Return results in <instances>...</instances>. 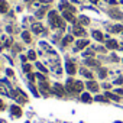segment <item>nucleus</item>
<instances>
[{"label":"nucleus","mask_w":123,"mask_h":123,"mask_svg":"<svg viewBox=\"0 0 123 123\" xmlns=\"http://www.w3.org/2000/svg\"><path fill=\"white\" fill-rule=\"evenodd\" d=\"M59 9L62 10V12H65V10H70V12H75V9H74L73 6H70V3H68V2H61V3H59Z\"/></svg>","instance_id":"4"},{"label":"nucleus","mask_w":123,"mask_h":123,"mask_svg":"<svg viewBox=\"0 0 123 123\" xmlns=\"http://www.w3.org/2000/svg\"><path fill=\"white\" fill-rule=\"evenodd\" d=\"M116 3H117V2H116V0H110V5H111V6H114Z\"/></svg>","instance_id":"39"},{"label":"nucleus","mask_w":123,"mask_h":123,"mask_svg":"<svg viewBox=\"0 0 123 123\" xmlns=\"http://www.w3.org/2000/svg\"><path fill=\"white\" fill-rule=\"evenodd\" d=\"M87 88H88L90 91H98V84H97L96 81L90 80V81L87 83Z\"/></svg>","instance_id":"11"},{"label":"nucleus","mask_w":123,"mask_h":123,"mask_svg":"<svg viewBox=\"0 0 123 123\" xmlns=\"http://www.w3.org/2000/svg\"><path fill=\"white\" fill-rule=\"evenodd\" d=\"M98 75H100V78H104V77L107 75V71H106V70H103V68H100V71H98Z\"/></svg>","instance_id":"30"},{"label":"nucleus","mask_w":123,"mask_h":123,"mask_svg":"<svg viewBox=\"0 0 123 123\" xmlns=\"http://www.w3.org/2000/svg\"><path fill=\"white\" fill-rule=\"evenodd\" d=\"M87 45H88V41H87V39H80V41H77V43H75V51H80V49L86 48Z\"/></svg>","instance_id":"7"},{"label":"nucleus","mask_w":123,"mask_h":123,"mask_svg":"<svg viewBox=\"0 0 123 123\" xmlns=\"http://www.w3.org/2000/svg\"><path fill=\"white\" fill-rule=\"evenodd\" d=\"M39 87H41V91H42L43 94H48V93H49V87H48V84H46V81H42Z\"/></svg>","instance_id":"17"},{"label":"nucleus","mask_w":123,"mask_h":123,"mask_svg":"<svg viewBox=\"0 0 123 123\" xmlns=\"http://www.w3.org/2000/svg\"><path fill=\"white\" fill-rule=\"evenodd\" d=\"M29 87H31V90H32V93H33V94H35V96H36V97H38V96H39V94H38V91H36V90H35V87H33V86H31V84H29Z\"/></svg>","instance_id":"32"},{"label":"nucleus","mask_w":123,"mask_h":123,"mask_svg":"<svg viewBox=\"0 0 123 123\" xmlns=\"http://www.w3.org/2000/svg\"><path fill=\"white\" fill-rule=\"evenodd\" d=\"M106 48H109V49H117V48H119V43H117V41L107 39V41H106Z\"/></svg>","instance_id":"8"},{"label":"nucleus","mask_w":123,"mask_h":123,"mask_svg":"<svg viewBox=\"0 0 123 123\" xmlns=\"http://www.w3.org/2000/svg\"><path fill=\"white\" fill-rule=\"evenodd\" d=\"M81 101H84V103H91L93 98H91V96H90L88 93H83V94H81Z\"/></svg>","instance_id":"15"},{"label":"nucleus","mask_w":123,"mask_h":123,"mask_svg":"<svg viewBox=\"0 0 123 123\" xmlns=\"http://www.w3.org/2000/svg\"><path fill=\"white\" fill-rule=\"evenodd\" d=\"M91 35H93V38H94L96 41H98V42H103V41H104V35H103L100 31H93Z\"/></svg>","instance_id":"9"},{"label":"nucleus","mask_w":123,"mask_h":123,"mask_svg":"<svg viewBox=\"0 0 123 123\" xmlns=\"http://www.w3.org/2000/svg\"><path fill=\"white\" fill-rule=\"evenodd\" d=\"M62 18L68 22H75V18H74V12H70V10H65L62 12Z\"/></svg>","instance_id":"5"},{"label":"nucleus","mask_w":123,"mask_h":123,"mask_svg":"<svg viewBox=\"0 0 123 123\" xmlns=\"http://www.w3.org/2000/svg\"><path fill=\"white\" fill-rule=\"evenodd\" d=\"M81 74H83L86 78H88V80H91V78H93V74H91L88 70H86V68H81Z\"/></svg>","instance_id":"19"},{"label":"nucleus","mask_w":123,"mask_h":123,"mask_svg":"<svg viewBox=\"0 0 123 123\" xmlns=\"http://www.w3.org/2000/svg\"><path fill=\"white\" fill-rule=\"evenodd\" d=\"M111 18H116V19H122L123 16H122V13H120L119 10H117V12H116V10H111Z\"/></svg>","instance_id":"24"},{"label":"nucleus","mask_w":123,"mask_h":123,"mask_svg":"<svg viewBox=\"0 0 123 123\" xmlns=\"http://www.w3.org/2000/svg\"><path fill=\"white\" fill-rule=\"evenodd\" d=\"M80 23H83V25H88V23H90V19L81 15V16H80Z\"/></svg>","instance_id":"25"},{"label":"nucleus","mask_w":123,"mask_h":123,"mask_svg":"<svg viewBox=\"0 0 123 123\" xmlns=\"http://www.w3.org/2000/svg\"><path fill=\"white\" fill-rule=\"evenodd\" d=\"M94 100H96V101H103V103H107V101H109V98H107L106 96H96Z\"/></svg>","instance_id":"22"},{"label":"nucleus","mask_w":123,"mask_h":123,"mask_svg":"<svg viewBox=\"0 0 123 123\" xmlns=\"http://www.w3.org/2000/svg\"><path fill=\"white\" fill-rule=\"evenodd\" d=\"M3 109H5V104H3L2 100H0V110H3Z\"/></svg>","instance_id":"37"},{"label":"nucleus","mask_w":123,"mask_h":123,"mask_svg":"<svg viewBox=\"0 0 123 123\" xmlns=\"http://www.w3.org/2000/svg\"><path fill=\"white\" fill-rule=\"evenodd\" d=\"M111 32H116V33H120V32H123V25H114V26H110L109 28Z\"/></svg>","instance_id":"16"},{"label":"nucleus","mask_w":123,"mask_h":123,"mask_svg":"<svg viewBox=\"0 0 123 123\" xmlns=\"http://www.w3.org/2000/svg\"><path fill=\"white\" fill-rule=\"evenodd\" d=\"M90 2H91V3H97V2H98V0H90Z\"/></svg>","instance_id":"40"},{"label":"nucleus","mask_w":123,"mask_h":123,"mask_svg":"<svg viewBox=\"0 0 123 123\" xmlns=\"http://www.w3.org/2000/svg\"><path fill=\"white\" fill-rule=\"evenodd\" d=\"M83 88H84V84L81 81H75L74 83V93H81Z\"/></svg>","instance_id":"13"},{"label":"nucleus","mask_w":123,"mask_h":123,"mask_svg":"<svg viewBox=\"0 0 123 123\" xmlns=\"http://www.w3.org/2000/svg\"><path fill=\"white\" fill-rule=\"evenodd\" d=\"M73 33H74L75 36H84V35H86V31H84L80 25H75V26L73 28Z\"/></svg>","instance_id":"6"},{"label":"nucleus","mask_w":123,"mask_h":123,"mask_svg":"<svg viewBox=\"0 0 123 123\" xmlns=\"http://www.w3.org/2000/svg\"><path fill=\"white\" fill-rule=\"evenodd\" d=\"M94 54H96V51H94V49H88V51H86L83 55H84V56H93Z\"/></svg>","instance_id":"27"},{"label":"nucleus","mask_w":123,"mask_h":123,"mask_svg":"<svg viewBox=\"0 0 123 123\" xmlns=\"http://www.w3.org/2000/svg\"><path fill=\"white\" fill-rule=\"evenodd\" d=\"M10 111H12V114L16 116V117H19V116L22 114V110H20L19 106H12V107H10Z\"/></svg>","instance_id":"14"},{"label":"nucleus","mask_w":123,"mask_h":123,"mask_svg":"<svg viewBox=\"0 0 123 123\" xmlns=\"http://www.w3.org/2000/svg\"><path fill=\"white\" fill-rule=\"evenodd\" d=\"M114 84H123V77H120V78H117V80L114 81Z\"/></svg>","instance_id":"35"},{"label":"nucleus","mask_w":123,"mask_h":123,"mask_svg":"<svg viewBox=\"0 0 123 123\" xmlns=\"http://www.w3.org/2000/svg\"><path fill=\"white\" fill-rule=\"evenodd\" d=\"M36 68H38L39 71H42V73H46V68H45L41 62H36Z\"/></svg>","instance_id":"29"},{"label":"nucleus","mask_w":123,"mask_h":123,"mask_svg":"<svg viewBox=\"0 0 123 123\" xmlns=\"http://www.w3.org/2000/svg\"><path fill=\"white\" fill-rule=\"evenodd\" d=\"M9 9V5L6 0H0V13H6Z\"/></svg>","instance_id":"12"},{"label":"nucleus","mask_w":123,"mask_h":123,"mask_svg":"<svg viewBox=\"0 0 123 123\" xmlns=\"http://www.w3.org/2000/svg\"><path fill=\"white\" fill-rule=\"evenodd\" d=\"M22 38H23V41H25L26 43H29V42H31V33H29V32H26V31H25V32L22 33Z\"/></svg>","instance_id":"21"},{"label":"nucleus","mask_w":123,"mask_h":123,"mask_svg":"<svg viewBox=\"0 0 123 123\" xmlns=\"http://www.w3.org/2000/svg\"><path fill=\"white\" fill-rule=\"evenodd\" d=\"M114 91H116V94H120V96H123V88H116Z\"/></svg>","instance_id":"34"},{"label":"nucleus","mask_w":123,"mask_h":123,"mask_svg":"<svg viewBox=\"0 0 123 123\" xmlns=\"http://www.w3.org/2000/svg\"><path fill=\"white\" fill-rule=\"evenodd\" d=\"M104 96H106L107 98H110V100H114V101H119V100H120V97H119V96H116V94H111V93H109V91H107Z\"/></svg>","instance_id":"20"},{"label":"nucleus","mask_w":123,"mask_h":123,"mask_svg":"<svg viewBox=\"0 0 123 123\" xmlns=\"http://www.w3.org/2000/svg\"><path fill=\"white\" fill-rule=\"evenodd\" d=\"M52 91H54L56 96H59V97H62V96H64V93H65L64 87L61 86V84H58V83H55V84H54V87H52Z\"/></svg>","instance_id":"2"},{"label":"nucleus","mask_w":123,"mask_h":123,"mask_svg":"<svg viewBox=\"0 0 123 123\" xmlns=\"http://www.w3.org/2000/svg\"><path fill=\"white\" fill-rule=\"evenodd\" d=\"M45 13H46V7H42V9H39V10L36 12V18H42Z\"/></svg>","instance_id":"23"},{"label":"nucleus","mask_w":123,"mask_h":123,"mask_svg":"<svg viewBox=\"0 0 123 123\" xmlns=\"http://www.w3.org/2000/svg\"><path fill=\"white\" fill-rule=\"evenodd\" d=\"M32 32L39 35V33H42V32H43V26H42L41 23H33V25H32Z\"/></svg>","instance_id":"10"},{"label":"nucleus","mask_w":123,"mask_h":123,"mask_svg":"<svg viewBox=\"0 0 123 123\" xmlns=\"http://www.w3.org/2000/svg\"><path fill=\"white\" fill-rule=\"evenodd\" d=\"M6 73H7V75H13V71H12V70H7Z\"/></svg>","instance_id":"38"},{"label":"nucleus","mask_w":123,"mask_h":123,"mask_svg":"<svg viewBox=\"0 0 123 123\" xmlns=\"http://www.w3.org/2000/svg\"><path fill=\"white\" fill-rule=\"evenodd\" d=\"M28 58H29V59H32V61H35V59H36V54H35L33 51H29V54H28Z\"/></svg>","instance_id":"28"},{"label":"nucleus","mask_w":123,"mask_h":123,"mask_svg":"<svg viewBox=\"0 0 123 123\" xmlns=\"http://www.w3.org/2000/svg\"><path fill=\"white\" fill-rule=\"evenodd\" d=\"M28 78H29V80H31V81H33V78H35V75H33V74H31V73H29V74H28Z\"/></svg>","instance_id":"36"},{"label":"nucleus","mask_w":123,"mask_h":123,"mask_svg":"<svg viewBox=\"0 0 123 123\" xmlns=\"http://www.w3.org/2000/svg\"><path fill=\"white\" fill-rule=\"evenodd\" d=\"M23 71L29 74V73H31V65H29V64H23Z\"/></svg>","instance_id":"31"},{"label":"nucleus","mask_w":123,"mask_h":123,"mask_svg":"<svg viewBox=\"0 0 123 123\" xmlns=\"http://www.w3.org/2000/svg\"><path fill=\"white\" fill-rule=\"evenodd\" d=\"M122 5H123V0H122Z\"/></svg>","instance_id":"42"},{"label":"nucleus","mask_w":123,"mask_h":123,"mask_svg":"<svg viewBox=\"0 0 123 123\" xmlns=\"http://www.w3.org/2000/svg\"><path fill=\"white\" fill-rule=\"evenodd\" d=\"M86 65H90V67H98V62H97V61H94L93 58H88V59L86 61Z\"/></svg>","instance_id":"18"},{"label":"nucleus","mask_w":123,"mask_h":123,"mask_svg":"<svg viewBox=\"0 0 123 123\" xmlns=\"http://www.w3.org/2000/svg\"><path fill=\"white\" fill-rule=\"evenodd\" d=\"M48 19H49V25H51V28L54 29V28H65V23H64V20L59 18V15L55 12V10H51L49 13H48Z\"/></svg>","instance_id":"1"},{"label":"nucleus","mask_w":123,"mask_h":123,"mask_svg":"<svg viewBox=\"0 0 123 123\" xmlns=\"http://www.w3.org/2000/svg\"><path fill=\"white\" fill-rule=\"evenodd\" d=\"M26 2H32V0H26Z\"/></svg>","instance_id":"41"},{"label":"nucleus","mask_w":123,"mask_h":123,"mask_svg":"<svg viewBox=\"0 0 123 123\" xmlns=\"http://www.w3.org/2000/svg\"><path fill=\"white\" fill-rule=\"evenodd\" d=\"M71 42H73V36H71V35H68V36H65V38L62 39V43H64V45H68V43H71Z\"/></svg>","instance_id":"26"},{"label":"nucleus","mask_w":123,"mask_h":123,"mask_svg":"<svg viewBox=\"0 0 123 123\" xmlns=\"http://www.w3.org/2000/svg\"><path fill=\"white\" fill-rule=\"evenodd\" d=\"M65 70H67V73H68L70 75H73V74H75V71H77V68H75V65H74V62H71V61H68V62L65 64Z\"/></svg>","instance_id":"3"},{"label":"nucleus","mask_w":123,"mask_h":123,"mask_svg":"<svg viewBox=\"0 0 123 123\" xmlns=\"http://www.w3.org/2000/svg\"><path fill=\"white\" fill-rule=\"evenodd\" d=\"M36 78H39V80H41V83H42V81H45V77H43L42 74H36Z\"/></svg>","instance_id":"33"}]
</instances>
